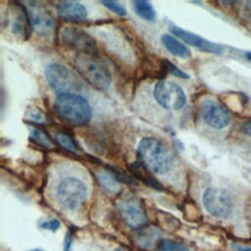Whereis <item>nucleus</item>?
Segmentation results:
<instances>
[{"instance_id":"aec40b11","label":"nucleus","mask_w":251,"mask_h":251,"mask_svg":"<svg viewBox=\"0 0 251 251\" xmlns=\"http://www.w3.org/2000/svg\"><path fill=\"white\" fill-rule=\"evenodd\" d=\"M56 141L61 147H63L67 151L75 152L77 150L76 144L74 141V139L64 132H58L56 134Z\"/></svg>"},{"instance_id":"4468645a","label":"nucleus","mask_w":251,"mask_h":251,"mask_svg":"<svg viewBox=\"0 0 251 251\" xmlns=\"http://www.w3.org/2000/svg\"><path fill=\"white\" fill-rule=\"evenodd\" d=\"M58 15L68 21L82 22L87 18V10L79 2L76 1H63L57 6Z\"/></svg>"},{"instance_id":"5701e85b","label":"nucleus","mask_w":251,"mask_h":251,"mask_svg":"<svg viewBox=\"0 0 251 251\" xmlns=\"http://www.w3.org/2000/svg\"><path fill=\"white\" fill-rule=\"evenodd\" d=\"M163 65L165 66V69H166L169 73L173 74V75H176V76H178V77H180V78H188V77H189V75H188L187 74H185L184 72H182L181 70H179L176 66L173 65V64H172L170 61H168V60H164V61H163Z\"/></svg>"},{"instance_id":"dca6fc26","label":"nucleus","mask_w":251,"mask_h":251,"mask_svg":"<svg viewBox=\"0 0 251 251\" xmlns=\"http://www.w3.org/2000/svg\"><path fill=\"white\" fill-rule=\"evenodd\" d=\"M96 177L101 186L111 193H117L121 190L120 179L114 173L107 171H100L96 174Z\"/></svg>"},{"instance_id":"1a4fd4ad","label":"nucleus","mask_w":251,"mask_h":251,"mask_svg":"<svg viewBox=\"0 0 251 251\" xmlns=\"http://www.w3.org/2000/svg\"><path fill=\"white\" fill-rule=\"evenodd\" d=\"M62 41L72 49L77 50L78 53L96 55L97 45L95 40L84 30L74 27L66 26L61 31Z\"/></svg>"},{"instance_id":"0eeeda50","label":"nucleus","mask_w":251,"mask_h":251,"mask_svg":"<svg viewBox=\"0 0 251 251\" xmlns=\"http://www.w3.org/2000/svg\"><path fill=\"white\" fill-rule=\"evenodd\" d=\"M206 211L216 218H227L232 211V201L229 194L219 188H207L202 197Z\"/></svg>"},{"instance_id":"bb28decb","label":"nucleus","mask_w":251,"mask_h":251,"mask_svg":"<svg viewBox=\"0 0 251 251\" xmlns=\"http://www.w3.org/2000/svg\"><path fill=\"white\" fill-rule=\"evenodd\" d=\"M238 251H251V248H239Z\"/></svg>"},{"instance_id":"4be33fe9","label":"nucleus","mask_w":251,"mask_h":251,"mask_svg":"<svg viewBox=\"0 0 251 251\" xmlns=\"http://www.w3.org/2000/svg\"><path fill=\"white\" fill-rule=\"evenodd\" d=\"M101 3L106 8H108L109 10H111L112 12H114L115 14H117L119 16L126 15V10L119 2H116V1H102Z\"/></svg>"},{"instance_id":"2eb2a0df","label":"nucleus","mask_w":251,"mask_h":251,"mask_svg":"<svg viewBox=\"0 0 251 251\" xmlns=\"http://www.w3.org/2000/svg\"><path fill=\"white\" fill-rule=\"evenodd\" d=\"M162 44L165 46V48L172 53L173 55L179 57V58H188L190 57L191 53L188 47H186L183 43H181L179 40L175 38L174 36L170 34H163L161 37Z\"/></svg>"},{"instance_id":"393cba45","label":"nucleus","mask_w":251,"mask_h":251,"mask_svg":"<svg viewBox=\"0 0 251 251\" xmlns=\"http://www.w3.org/2000/svg\"><path fill=\"white\" fill-rule=\"evenodd\" d=\"M72 231L69 230V232L67 233V236L65 238V242H64V251H70L71 249V244H72Z\"/></svg>"},{"instance_id":"6ab92c4d","label":"nucleus","mask_w":251,"mask_h":251,"mask_svg":"<svg viewBox=\"0 0 251 251\" xmlns=\"http://www.w3.org/2000/svg\"><path fill=\"white\" fill-rule=\"evenodd\" d=\"M158 251H189V248L180 242L172 239H161L157 242Z\"/></svg>"},{"instance_id":"423d86ee","label":"nucleus","mask_w":251,"mask_h":251,"mask_svg":"<svg viewBox=\"0 0 251 251\" xmlns=\"http://www.w3.org/2000/svg\"><path fill=\"white\" fill-rule=\"evenodd\" d=\"M153 94L157 103L168 110H178L186 102L182 88L176 83L167 80L157 82L154 86Z\"/></svg>"},{"instance_id":"7ed1b4c3","label":"nucleus","mask_w":251,"mask_h":251,"mask_svg":"<svg viewBox=\"0 0 251 251\" xmlns=\"http://www.w3.org/2000/svg\"><path fill=\"white\" fill-rule=\"evenodd\" d=\"M75 67L79 75L93 87L107 89L111 84V73L95 55L78 53L75 58Z\"/></svg>"},{"instance_id":"412c9836","label":"nucleus","mask_w":251,"mask_h":251,"mask_svg":"<svg viewBox=\"0 0 251 251\" xmlns=\"http://www.w3.org/2000/svg\"><path fill=\"white\" fill-rule=\"evenodd\" d=\"M30 135L35 141L43 146H49L51 144V139L49 135L39 128H32V130L30 131Z\"/></svg>"},{"instance_id":"f3484780","label":"nucleus","mask_w":251,"mask_h":251,"mask_svg":"<svg viewBox=\"0 0 251 251\" xmlns=\"http://www.w3.org/2000/svg\"><path fill=\"white\" fill-rule=\"evenodd\" d=\"M131 171L134 175H136L139 178H141L147 185L154 189H161L162 185L148 173L149 171L141 164V163H134L131 165Z\"/></svg>"},{"instance_id":"f03ea898","label":"nucleus","mask_w":251,"mask_h":251,"mask_svg":"<svg viewBox=\"0 0 251 251\" xmlns=\"http://www.w3.org/2000/svg\"><path fill=\"white\" fill-rule=\"evenodd\" d=\"M56 113L67 123L82 126L89 123L92 117V108L88 101L79 94H60L54 102Z\"/></svg>"},{"instance_id":"cd10ccee","label":"nucleus","mask_w":251,"mask_h":251,"mask_svg":"<svg viewBox=\"0 0 251 251\" xmlns=\"http://www.w3.org/2000/svg\"><path fill=\"white\" fill-rule=\"evenodd\" d=\"M114 251H127V250L125 249V248H117V249H115Z\"/></svg>"},{"instance_id":"9d476101","label":"nucleus","mask_w":251,"mask_h":251,"mask_svg":"<svg viewBox=\"0 0 251 251\" xmlns=\"http://www.w3.org/2000/svg\"><path fill=\"white\" fill-rule=\"evenodd\" d=\"M32 29L39 35H48L55 28V20L52 15L37 2H30L26 7Z\"/></svg>"},{"instance_id":"f8f14e48","label":"nucleus","mask_w":251,"mask_h":251,"mask_svg":"<svg viewBox=\"0 0 251 251\" xmlns=\"http://www.w3.org/2000/svg\"><path fill=\"white\" fill-rule=\"evenodd\" d=\"M8 17L12 31L17 36L27 38L32 27L26 7L19 3L14 4L9 9Z\"/></svg>"},{"instance_id":"c85d7f7f","label":"nucleus","mask_w":251,"mask_h":251,"mask_svg":"<svg viewBox=\"0 0 251 251\" xmlns=\"http://www.w3.org/2000/svg\"><path fill=\"white\" fill-rule=\"evenodd\" d=\"M247 6H248V8H249V9H251V2H249V3L247 4Z\"/></svg>"},{"instance_id":"ddd939ff","label":"nucleus","mask_w":251,"mask_h":251,"mask_svg":"<svg viewBox=\"0 0 251 251\" xmlns=\"http://www.w3.org/2000/svg\"><path fill=\"white\" fill-rule=\"evenodd\" d=\"M171 31L173 32V34L180 38L183 42L187 43L188 45L194 46L202 51H205L208 53H214V54H221L223 52V48L219 44L211 42L201 37L200 35H197L190 31L184 30L176 26H172Z\"/></svg>"},{"instance_id":"b1692460","label":"nucleus","mask_w":251,"mask_h":251,"mask_svg":"<svg viewBox=\"0 0 251 251\" xmlns=\"http://www.w3.org/2000/svg\"><path fill=\"white\" fill-rule=\"evenodd\" d=\"M40 227L43 229H48L51 231H56L59 229L60 227V222L56 219H52L50 221H45L43 223H41Z\"/></svg>"},{"instance_id":"f257e3e1","label":"nucleus","mask_w":251,"mask_h":251,"mask_svg":"<svg viewBox=\"0 0 251 251\" xmlns=\"http://www.w3.org/2000/svg\"><path fill=\"white\" fill-rule=\"evenodd\" d=\"M140 163L151 173L164 175L173 166V155L167 145L154 137L142 138L137 146Z\"/></svg>"},{"instance_id":"9b49d317","label":"nucleus","mask_w":251,"mask_h":251,"mask_svg":"<svg viewBox=\"0 0 251 251\" xmlns=\"http://www.w3.org/2000/svg\"><path fill=\"white\" fill-rule=\"evenodd\" d=\"M201 116L208 126L216 129L226 127L230 122L227 110L223 105L213 100H205L201 104Z\"/></svg>"},{"instance_id":"6e6552de","label":"nucleus","mask_w":251,"mask_h":251,"mask_svg":"<svg viewBox=\"0 0 251 251\" xmlns=\"http://www.w3.org/2000/svg\"><path fill=\"white\" fill-rule=\"evenodd\" d=\"M117 208L121 219L132 229L143 228L147 224V216L138 200L134 198H125L117 203Z\"/></svg>"},{"instance_id":"20e7f679","label":"nucleus","mask_w":251,"mask_h":251,"mask_svg":"<svg viewBox=\"0 0 251 251\" xmlns=\"http://www.w3.org/2000/svg\"><path fill=\"white\" fill-rule=\"evenodd\" d=\"M45 76L49 86L58 95L78 94L84 88L82 80L73 71L60 64H49L45 70Z\"/></svg>"},{"instance_id":"39448f33","label":"nucleus","mask_w":251,"mask_h":251,"mask_svg":"<svg viewBox=\"0 0 251 251\" xmlns=\"http://www.w3.org/2000/svg\"><path fill=\"white\" fill-rule=\"evenodd\" d=\"M57 198L63 207L75 210L86 200L87 187L76 177H65L57 186Z\"/></svg>"},{"instance_id":"a211bd4d","label":"nucleus","mask_w":251,"mask_h":251,"mask_svg":"<svg viewBox=\"0 0 251 251\" xmlns=\"http://www.w3.org/2000/svg\"><path fill=\"white\" fill-rule=\"evenodd\" d=\"M133 7L135 13L142 19L146 21H154L156 18V13L151 5L147 1H133Z\"/></svg>"},{"instance_id":"a878e982","label":"nucleus","mask_w":251,"mask_h":251,"mask_svg":"<svg viewBox=\"0 0 251 251\" xmlns=\"http://www.w3.org/2000/svg\"><path fill=\"white\" fill-rule=\"evenodd\" d=\"M242 130L249 136H251V120H248L243 123Z\"/></svg>"},{"instance_id":"c756f323","label":"nucleus","mask_w":251,"mask_h":251,"mask_svg":"<svg viewBox=\"0 0 251 251\" xmlns=\"http://www.w3.org/2000/svg\"><path fill=\"white\" fill-rule=\"evenodd\" d=\"M30 251H43L41 249H33V250H30Z\"/></svg>"}]
</instances>
